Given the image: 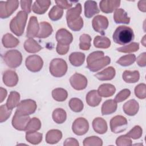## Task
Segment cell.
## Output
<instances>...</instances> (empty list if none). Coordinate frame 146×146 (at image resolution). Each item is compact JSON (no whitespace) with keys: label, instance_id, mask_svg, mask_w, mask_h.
<instances>
[{"label":"cell","instance_id":"obj_1","mask_svg":"<svg viewBox=\"0 0 146 146\" xmlns=\"http://www.w3.org/2000/svg\"><path fill=\"white\" fill-rule=\"evenodd\" d=\"M112 38L116 43L124 45L132 42L135 38V35L133 30L129 27L120 26L115 30Z\"/></svg>","mask_w":146,"mask_h":146},{"label":"cell","instance_id":"obj_2","mask_svg":"<svg viewBox=\"0 0 146 146\" xmlns=\"http://www.w3.org/2000/svg\"><path fill=\"white\" fill-rule=\"evenodd\" d=\"M28 14L23 11H19L10 23V29L15 35L21 36L24 32Z\"/></svg>","mask_w":146,"mask_h":146},{"label":"cell","instance_id":"obj_3","mask_svg":"<svg viewBox=\"0 0 146 146\" xmlns=\"http://www.w3.org/2000/svg\"><path fill=\"white\" fill-rule=\"evenodd\" d=\"M67 64L66 62L61 58L52 59L49 65L50 74L55 77L60 78L64 76L67 71Z\"/></svg>","mask_w":146,"mask_h":146},{"label":"cell","instance_id":"obj_4","mask_svg":"<svg viewBox=\"0 0 146 146\" xmlns=\"http://www.w3.org/2000/svg\"><path fill=\"white\" fill-rule=\"evenodd\" d=\"M3 59L5 64L10 68H15L19 67L22 62V55L17 50L7 51L3 55Z\"/></svg>","mask_w":146,"mask_h":146},{"label":"cell","instance_id":"obj_5","mask_svg":"<svg viewBox=\"0 0 146 146\" xmlns=\"http://www.w3.org/2000/svg\"><path fill=\"white\" fill-rule=\"evenodd\" d=\"M19 1L17 0H10L0 2V17L6 19L11 16L18 9Z\"/></svg>","mask_w":146,"mask_h":146},{"label":"cell","instance_id":"obj_6","mask_svg":"<svg viewBox=\"0 0 146 146\" xmlns=\"http://www.w3.org/2000/svg\"><path fill=\"white\" fill-rule=\"evenodd\" d=\"M36 108L35 101L32 99H25L18 104L15 112L22 115H30L35 112Z\"/></svg>","mask_w":146,"mask_h":146},{"label":"cell","instance_id":"obj_7","mask_svg":"<svg viewBox=\"0 0 146 146\" xmlns=\"http://www.w3.org/2000/svg\"><path fill=\"white\" fill-rule=\"evenodd\" d=\"M110 124L111 131L115 133H118L126 129L128 121L127 119L123 116L116 115L111 119Z\"/></svg>","mask_w":146,"mask_h":146},{"label":"cell","instance_id":"obj_8","mask_svg":"<svg viewBox=\"0 0 146 146\" xmlns=\"http://www.w3.org/2000/svg\"><path fill=\"white\" fill-rule=\"evenodd\" d=\"M25 65L29 71L36 72L41 70L43 66V61L39 55H32L26 58Z\"/></svg>","mask_w":146,"mask_h":146},{"label":"cell","instance_id":"obj_9","mask_svg":"<svg viewBox=\"0 0 146 146\" xmlns=\"http://www.w3.org/2000/svg\"><path fill=\"white\" fill-rule=\"evenodd\" d=\"M88 129V121L84 117L76 119L72 124V130L73 132L78 136H82L86 134Z\"/></svg>","mask_w":146,"mask_h":146},{"label":"cell","instance_id":"obj_10","mask_svg":"<svg viewBox=\"0 0 146 146\" xmlns=\"http://www.w3.org/2000/svg\"><path fill=\"white\" fill-rule=\"evenodd\" d=\"M108 20L107 17L98 15L95 16L92 21V25L94 30L102 35H104L105 30L108 26Z\"/></svg>","mask_w":146,"mask_h":146},{"label":"cell","instance_id":"obj_11","mask_svg":"<svg viewBox=\"0 0 146 146\" xmlns=\"http://www.w3.org/2000/svg\"><path fill=\"white\" fill-rule=\"evenodd\" d=\"M70 82L72 87L76 90H83L87 86V79L85 76L79 73H75L70 78Z\"/></svg>","mask_w":146,"mask_h":146},{"label":"cell","instance_id":"obj_12","mask_svg":"<svg viewBox=\"0 0 146 146\" xmlns=\"http://www.w3.org/2000/svg\"><path fill=\"white\" fill-rule=\"evenodd\" d=\"M30 120V117L29 115H22L15 112L11 121L12 125L18 131H25Z\"/></svg>","mask_w":146,"mask_h":146},{"label":"cell","instance_id":"obj_13","mask_svg":"<svg viewBox=\"0 0 146 146\" xmlns=\"http://www.w3.org/2000/svg\"><path fill=\"white\" fill-rule=\"evenodd\" d=\"M40 30V26L38 22L37 18L35 16H31L29 19L27 26L26 36L29 38L37 37Z\"/></svg>","mask_w":146,"mask_h":146},{"label":"cell","instance_id":"obj_14","mask_svg":"<svg viewBox=\"0 0 146 146\" xmlns=\"http://www.w3.org/2000/svg\"><path fill=\"white\" fill-rule=\"evenodd\" d=\"M55 38L58 43L64 45H69L73 40L72 34L66 29H59L56 31Z\"/></svg>","mask_w":146,"mask_h":146},{"label":"cell","instance_id":"obj_15","mask_svg":"<svg viewBox=\"0 0 146 146\" xmlns=\"http://www.w3.org/2000/svg\"><path fill=\"white\" fill-rule=\"evenodd\" d=\"M110 62V58L108 56H104L94 60L90 64L87 65V67L92 72H96L108 65Z\"/></svg>","mask_w":146,"mask_h":146},{"label":"cell","instance_id":"obj_16","mask_svg":"<svg viewBox=\"0 0 146 146\" xmlns=\"http://www.w3.org/2000/svg\"><path fill=\"white\" fill-rule=\"evenodd\" d=\"M120 2L118 0H103L99 2L100 9L106 14L111 13L119 7Z\"/></svg>","mask_w":146,"mask_h":146},{"label":"cell","instance_id":"obj_17","mask_svg":"<svg viewBox=\"0 0 146 146\" xmlns=\"http://www.w3.org/2000/svg\"><path fill=\"white\" fill-rule=\"evenodd\" d=\"M3 83L8 87H12L15 86L18 82V76L15 71L11 70H6L3 74Z\"/></svg>","mask_w":146,"mask_h":146},{"label":"cell","instance_id":"obj_18","mask_svg":"<svg viewBox=\"0 0 146 146\" xmlns=\"http://www.w3.org/2000/svg\"><path fill=\"white\" fill-rule=\"evenodd\" d=\"M51 3L49 0H36L32 6V10L35 14H43L47 11Z\"/></svg>","mask_w":146,"mask_h":146},{"label":"cell","instance_id":"obj_19","mask_svg":"<svg viewBox=\"0 0 146 146\" xmlns=\"http://www.w3.org/2000/svg\"><path fill=\"white\" fill-rule=\"evenodd\" d=\"M124 112L128 116H135L139 111V104L135 99H131L125 103L123 106Z\"/></svg>","mask_w":146,"mask_h":146},{"label":"cell","instance_id":"obj_20","mask_svg":"<svg viewBox=\"0 0 146 146\" xmlns=\"http://www.w3.org/2000/svg\"><path fill=\"white\" fill-rule=\"evenodd\" d=\"M100 10L98 7L96 2L94 1H87L84 3V15L87 18L92 17L98 14Z\"/></svg>","mask_w":146,"mask_h":146},{"label":"cell","instance_id":"obj_21","mask_svg":"<svg viewBox=\"0 0 146 146\" xmlns=\"http://www.w3.org/2000/svg\"><path fill=\"white\" fill-rule=\"evenodd\" d=\"M116 71L113 67H108L103 71L96 74L95 76L101 81L111 80L113 79L115 76Z\"/></svg>","mask_w":146,"mask_h":146},{"label":"cell","instance_id":"obj_22","mask_svg":"<svg viewBox=\"0 0 146 146\" xmlns=\"http://www.w3.org/2000/svg\"><path fill=\"white\" fill-rule=\"evenodd\" d=\"M113 20L117 24H129L130 18L128 16L127 12L123 9H116L113 14Z\"/></svg>","mask_w":146,"mask_h":146},{"label":"cell","instance_id":"obj_23","mask_svg":"<svg viewBox=\"0 0 146 146\" xmlns=\"http://www.w3.org/2000/svg\"><path fill=\"white\" fill-rule=\"evenodd\" d=\"M86 100L87 104L91 107L98 106L102 101V98L96 90L89 91L86 96Z\"/></svg>","mask_w":146,"mask_h":146},{"label":"cell","instance_id":"obj_24","mask_svg":"<svg viewBox=\"0 0 146 146\" xmlns=\"http://www.w3.org/2000/svg\"><path fill=\"white\" fill-rule=\"evenodd\" d=\"M94 130L99 134H104L107 131L108 126L106 121L102 117H96L92 121Z\"/></svg>","mask_w":146,"mask_h":146},{"label":"cell","instance_id":"obj_25","mask_svg":"<svg viewBox=\"0 0 146 146\" xmlns=\"http://www.w3.org/2000/svg\"><path fill=\"white\" fill-rule=\"evenodd\" d=\"M62 138V133L59 129L49 130L46 135V141L50 144L58 143Z\"/></svg>","mask_w":146,"mask_h":146},{"label":"cell","instance_id":"obj_26","mask_svg":"<svg viewBox=\"0 0 146 146\" xmlns=\"http://www.w3.org/2000/svg\"><path fill=\"white\" fill-rule=\"evenodd\" d=\"M97 91L100 96L107 98L112 96L115 94L116 88L111 84L104 83L99 87Z\"/></svg>","mask_w":146,"mask_h":146},{"label":"cell","instance_id":"obj_27","mask_svg":"<svg viewBox=\"0 0 146 146\" xmlns=\"http://www.w3.org/2000/svg\"><path fill=\"white\" fill-rule=\"evenodd\" d=\"M117 103L113 99L107 100L102 106V114L103 115H110L114 113L117 110Z\"/></svg>","mask_w":146,"mask_h":146},{"label":"cell","instance_id":"obj_28","mask_svg":"<svg viewBox=\"0 0 146 146\" xmlns=\"http://www.w3.org/2000/svg\"><path fill=\"white\" fill-rule=\"evenodd\" d=\"M23 47L26 51L29 53H36L42 49V46L33 38H29L26 40Z\"/></svg>","mask_w":146,"mask_h":146},{"label":"cell","instance_id":"obj_29","mask_svg":"<svg viewBox=\"0 0 146 146\" xmlns=\"http://www.w3.org/2000/svg\"><path fill=\"white\" fill-rule=\"evenodd\" d=\"M123 80L127 83H135L140 79V73L137 70H125L122 74Z\"/></svg>","mask_w":146,"mask_h":146},{"label":"cell","instance_id":"obj_30","mask_svg":"<svg viewBox=\"0 0 146 146\" xmlns=\"http://www.w3.org/2000/svg\"><path fill=\"white\" fill-rule=\"evenodd\" d=\"M82 13V5L80 3H78L76 6L71 9H68L66 12V21L71 22L78 19Z\"/></svg>","mask_w":146,"mask_h":146},{"label":"cell","instance_id":"obj_31","mask_svg":"<svg viewBox=\"0 0 146 146\" xmlns=\"http://www.w3.org/2000/svg\"><path fill=\"white\" fill-rule=\"evenodd\" d=\"M2 43L6 48H13L17 47L19 43V40L10 33L5 34L2 39Z\"/></svg>","mask_w":146,"mask_h":146},{"label":"cell","instance_id":"obj_32","mask_svg":"<svg viewBox=\"0 0 146 146\" xmlns=\"http://www.w3.org/2000/svg\"><path fill=\"white\" fill-rule=\"evenodd\" d=\"M69 60L71 64L75 67L82 66L85 60V54L81 52H72L69 56Z\"/></svg>","mask_w":146,"mask_h":146},{"label":"cell","instance_id":"obj_33","mask_svg":"<svg viewBox=\"0 0 146 146\" xmlns=\"http://www.w3.org/2000/svg\"><path fill=\"white\" fill-rule=\"evenodd\" d=\"M40 30L37 36L39 38H46L52 33L53 29L51 25L47 22H42L39 23Z\"/></svg>","mask_w":146,"mask_h":146},{"label":"cell","instance_id":"obj_34","mask_svg":"<svg viewBox=\"0 0 146 146\" xmlns=\"http://www.w3.org/2000/svg\"><path fill=\"white\" fill-rule=\"evenodd\" d=\"M20 94L18 92H10L6 103V105L7 106V108H9L10 110H13L15 107H17L18 104L19 103V102L20 100Z\"/></svg>","mask_w":146,"mask_h":146},{"label":"cell","instance_id":"obj_35","mask_svg":"<svg viewBox=\"0 0 146 146\" xmlns=\"http://www.w3.org/2000/svg\"><path fill=\"white\" fill-rule=\"evenodd\" d=\"M52 117L54 122L57 124L63 123L67 119L66 112L62 108H58L54 110L52 113Z\"/></svg>","mask_w":146,"mask_h":146},{"label":"cell","instance_id":"obj_36","mask_svg":"<svg viewBox=\"0 0 146 146\" xmlns=\"http://www.w3.org/2000/svg\"><path fill=\"white\" fill-rule=\"evenodd\" d=\"M111 40L106 36H96L94 39V45L96 48H108L111 46Z\"/></svg>","mask_w":146,"mask_h":146},{"label":"cell","instance_id":"obj_37","mask_svg":"<svg viewBox=\"0 0 146 146\" xmlns=\"http://www.w3.org/2000/svg\"><path fill=\"white\" fill-rule=\"evenodd\" d=\"M43 139V134L42 133L35 132H26V140L30 143L36 145L41 143Z\"/></svg>","mask_w":146,"mask_h":146},{"label":"cell","instance_id":"obj_38","mask_svg":"<svg viewBox=\"0 0 146 146\" xmlns=\"http://www.w3.org/2000/svg\"><path fill=\"white\" fill-rule=\"evenodd\" d=\"M52 96L57 102H63L68 96L67 91L62 88H56L52 91Z\"/></svg>","mask_w":146,"mask_h":146},{"label":"cell","instance_id":"obj_39","mask_svg":"<svg viewBox=\"0 0 146 146\" xmlns=\"http://www.w3.org/2000/svg\"><path fill=\"white\" fill-rule=\"evenodd\" d=\"M136 59V58L135 55L128 54L120 57L116 61V63L121 66L127 67L132 64L135 62Z\"/></svg>","mask_w":146,"mask_h":146},{"label":"cell","instance_id":"obj_40","mask_svg":"<svg viewBox=\"0 0 146 146\" xmlns=\"http://www.w3.org/2000/svg\"><path fill=\"white\" fill-rule=\"evenodd\" d=\"M70 109L75 112H81L84 108V105L82 101L77 98H71L68 103Z\"/></svg>","mask_w":146,"mask_h":146},{"label":"cell","instance_id":"obj_41","mask_svg":"<svg viewBox=\"0 0 146 146\" xmlns=\"http://www.w3.org/2000/svg\"><path fill=\"white\" fill-rule=\"evenodd\" d=\"M63 14V10L58 5L54 6L48 13V17L53 21L60 19Z\"/></svg>","mask_w":146,"mask_h":146},{"label":"cell","instance_id":"obj_42","mask_svg":"<svg viewBox=\"0 0 146 146\" xmlns=\"http://www.w3.org/2000/svg\"><path fill=\"white\" fill-rule=\"evenodd\" d=\"M41 128V122L37 117H33L29 120L25 131L26 132H35Z\"/></svg>","mask_w":146,"mask_h":146},{"label":"cell","instance_id":"obj_43","mask_svg":"<svg viewBox=\"0 0 146 146\" xmlns=\"http://www.w3.org/2000/svg\"><path fill=\"white\" fill-rule=\"evenodd\" d=\"M79 48L82 50H88L91 47V37L87 34H83L79 38Z\"/></svg>","mask_w":146,"mask_h":146},{"label":"cell","instance_id":"obj_44","mask_svg":"<svg viewBox=\"0 0 146 146\" xmlns=\"http://www.w3.org/2000/svg\"><path fill=\"white\" fill-rule=\"evenodd\" d=\"M83 145L84 146H102L103 141L98 136H90L84 139Z\"/></svg>","mask_w":146,"mask_h":146},{"label":"cell","instance_id":"obj_45","mask_svg":"<svg viewBox=\"0 0 146 146\" xmlns=\"http://www.w3.org/2000/svg\"><path fill=\"white\" fill-rule=\"evenodd\" d=\"M139 49V44L137 42H132L129 44L119 47L116 50L117 51H119L121 52L129 53V52H136L138 51Z\"/></svg>","mask_w":146,"mask_h":146},{"label":"cell","instance_id":"obj_46","mask_svg":"<svg viewBox=\"0 0 146 146\" xmlns=\"http://www.w3.org/2000/svg\"><path fill=\"white\" fill-rule=\"evenodd\" d=\"M68 27L72 31H80L83 27V19L80 16L78 19L67 22Z\"/></svg>","mask_w":146,"mask_h":146},{"label":"cell","instance_id":"obj_47","mask_svg":"<svg viewBox=\"0 0 146 146\" xmlns=\"http://www.w3.org/2000/svg\"><path fill=\"white\" fill-rule=\"evenodd\" d=\"M143 134V129L139 125H135L127 133L125 134L128 137L132 139L136 140L140 139Z\"/></svg>","mask_w":146,"mask_h":146},{"label":"cell","instance_id":"obj_48","mask_svg":"<svg viewBox=\"0 0 146 146\" xmlns=\"http://www.w3.org/2000/svg\"><path fill=\"white\" fill-rule=\"evenodd\" d=\"M135 94L137 98L140 99H144L146 98V85L144 83H140L135 88Z\"/></svg>","mask_w":146,"mask_h":146},{"label":"cell","instance_id":"obj_49","mask_svg":"<svg viewBox=\"0 0 146 146\" xmlns=\"http://www.w3.org/2000/svg\"><path fill=\"white\" fill-rule=\"evenodd\" d=\"M12 110L7 108L6 104L1 105L0 107V122L3 123L6 121L10 116Z\"/></svg>","mask_w":146,"mask_h":146},{"label":"cell","instance_id":"obj_50","mask_svg":"<svg viewBox=\"0 0 146 146\" xmlns=\"http://www.w3.org/2000/svg\"><path fill=\"white\" fill-rule=\"evenodd\" d=\"M131 95V91L127 88L121 90L115 96V101L116 103H120L126 100Z\"/></svg>","mask_w":146,"mask_h":146},{"label":"cell","instance_id":"obj_51","mask_svg":"<svg viewBox=\"0 0 146 146\" xmlns=\"http://www.w3.org/2000/svg\"><path fill=\"white\" fill-rule=\"evenodd\" d=\"M116 144L117 146H130L132 145V140L127 135H121L116 140Z\"/></svg>","mask_w":146,"mask_h":146},{"label":"cell","instance_id":"obj_52","mask_svg":"<svg viewBox=\"0 0 146 146\" xmlns=\"http://www.w3.org/2000/svg\"><path fill=\"white\" fill-rule=\"evenodd\" d=\"M104 52L101 51H96L91 52L89 54V55L87 58V65L90 64L92 62H93L94 60L102 58L104 56Z\"/></svg>","mask_w":146,"mask_h":146},{"label":"cell","instance_id":"obj_53","mask_svg":"<svg viewBox=\"0 0 146 146\" xmlns=\"http://www.w3.org/2000/svg\"><path fill=\"white\" fill-rule=\"evenodd\" d=\"M78 2L77 1H55V3L56 5L59 7L62 8V9H70L74 3Z\"/></svg>","mask_w":146,"mask_h":146},{"label":"cell","instance_id":"obj_54","mask_svg":"<svg viewBox=\"0 0 146 146\" xmlns=\"http://www.w3.org/2000/svg\"><path fill=\"white\" fill-rule=\"evenodd\" d=\"M33 1H24L22 0L20 1L21 3V9L23 10V11L26 12V13L29 14L31 12V4H32Z\"/></svg>","mask_w":146,"mask_h":146},{"label":"cell","instance_id":"obj_55","mask_svg":"<svg viewBox=\"0 0 146 146\" xmlns=\"http://www.w3.org/2000/svg\"><path fill=\"white\" fill-rule=\"evenodd\" d=\"M69 48V45H64L58 43L56 47V51L59 55H65L68 52Z\"/></svg>","mask_w":146,"mask_h":146},{"label":"cell","instance_id":"obj_56","mask_svg":"<svg viewBox=\"0 0 146 146\" xmlns=\"http://www.w3.org/2000/svg\"><path fill=\"white\" fill-rule=\"evenodd\" d=\"M136 60L137 64L140 67H145L146 66V52H144L140 54Z\"/></svg>","mask_w":146,"mask_h":146},{"label":"cell","instance_id":"obj_57","mask_svg":"<svg viewBox=\"0 0 146 146\" xmlns=\"http://www.w3.org/2000/svg\"><path fill=\"white\" fill-rule=\"evenodd\" d=\"M63 145L64 146H79L78 141L75 138H67L65 140Z\"/></svg>","mask_w":146,"mask_h":146},{"label":"cell","instance_id":"obj_58","mask_svg":"<svg viewBox=\"0 0 146 146\" xmlns=\"http://www.w3.org/2000/svg\"><path fill=\"white\" fill-rule=\"evenodd\" d=\"M137 6L141 11L145 13L146 11V1H139L137 4Z\"/></svg>","mask_w":146,"mask_h":146},{"label":"cell","instance_id":"obj_59","mask_svg":"<svg viewBox=\"0 0 146 146\" xmlns=\"http://www.w3.org/2000/svg\"><path fill=\"white\" fill-rule=\"evenodd\" d=\"M7 90L2 87L0 88V103H2L7 96Z\"/></svg>","mask_w":146,"mask_h":146},{"label":"cell","instance_id":"obj_60","mask_svg":"<svg viewBox=\"0 0 146 146\" xmlns=\"http://www.w3.org/2000/svg\"><path fill=\"white\" fill-rule=\"evenodd\" d=\"M145 35L143 36V39H141V43H142V44L144 46V47H146V44H145Z\"/></svg>","mask_w":146,"mask_h":146}]
</instances>
